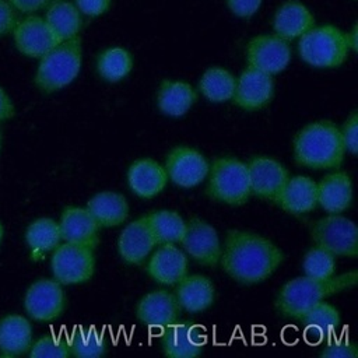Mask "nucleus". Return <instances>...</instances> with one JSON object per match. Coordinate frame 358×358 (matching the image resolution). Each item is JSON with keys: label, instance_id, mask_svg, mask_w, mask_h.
I'll list each match as a JSON object with an SVG mask.
<instances>
[{"label": "nucleus", "instance_id": "obj_1", "mask_svg": "<svg viewBox=\"0 0 358 358\" xmlns=\"http://www.w3.org/2000/svg\"><path fill=\"white\" fill-rule=\"evenodd\" d=\"M284 253L267 238L241 229H229L220 263L224 271L241 284L267 280L282 263Z\"/></svg>", "mask_w": 358, "mask_h": 358}, {"label": "nucleus", "instance_id": "obj_2", "mask_svg": "<svg viewBox=\"0 0 358 358\" xmlns=\"http://www.w3.org/2000/svg\"><path fill=\"white\" fill-rule=\"evenodd\" d=\"M357 271H348L326 280L296 277L285 282L277 294L275 309L287 317L301 320L303 315L324 298L348 289L357 282Z\"/></svg>", "mask_w": 358, "mask_h": 358}, {"label": "nucleus", "instance_id": "obj_3", "mask_svg": "<svg viewBox=\"0 0 358 358\" xmlns=\"http://www.w3.org/2000/svg\"><path fill=\"white\" fill-rule=\"evenodd\" d=\"M344 154L340 129L330 120L309 123L294 137V158L301 166L312 169L338 168Z\"/></svg>", "mask_w": 358, "mask_h": 358}, {"label": "nucleus", "instance_id": "obj_4", "mask_svg": "<svg viewBox=\"0 0 358 358\" xmlns=\"http://www.w3.org/2000/svg\"><path fill=\"white\" fill-rule=\"evenodd\" d=\"M81 38L62 41L39 57L34 83L45 94L56 92L71 84L81 70Z\"/></svg>", "mask_w": 358, "mask_h": 358}, {"label": "nucleus", "instance_id": "obj_5", "mask_svg": "<svg viewBox=\"0 0 358 358\" xmlns=\"http://www.w3.org/2000/svg\"><path fill=\"white\" fill-rule=\"evenodd\" d=\"M298 53L309 66L334 69L341 66L350 53L345 32L331 24L312 27L299 36Z\"/></svg>", "mask_w": 358, "mask_h": 358}, {"label": "nucleus", "instance_id": "obj_6", "mask_svg": "<svg viewBox=\"0 0 358 358\" xmlns=\"http://www.w3.org/2000/svg\"><path fill=\"white\" fill-rule=\"evenodd\" d=\"M207 194L215 201L229 206H242L250 193L248 166L236 158H215L208 169Z\"/></svg>", "mask_w": 358, "mask_h": 358}, {"label": "nucleus", "instance_id": "obj_7", "mask_svg": "<svg viewBox=\"0 0 358 358\" xmlns=\"http://www.w3.org/2000/svg\"><path fill=\"white\" fill-rule=\"evenodd\" d=\"M310 238L317 248L333 256H358L357 225L343 215L330 214L315 221L310 227Z\"/></svg>", "mask_w": 358, "mask_h": 358}, {"label": "nucleus", "instance_id": "obj_8", "mask_svg": "<svg viewBox=\"0 0 358 358\" xmlns=\"http://www.w3.org/2000/svg\"><path fill=\"white\" fill-rule=\"evenodd\" d=\"M53 250L50 267L57 282L70 285L91 280L95 271L94 249L84 245L64 242Z\"/></svg>", "mask_w": 358, "mask_h": 358}, {"label": "nucleus", "instance_id": "obj_9", "mask_svg": "<svg viewBox=\"0 0 358 358\" xmlns=\"http://www.w3.org/2000/svg\"><path fill=\"white\" fill-rule=\"evenodd\" d=\"M248 66L274 76L287 69L291 60L288 41L275 34H260L253 36L246 46Z\"/></svg>", "mask_w": 358, "mask_h": 358}, {"label": "nucleus", "instance_id": "obj_10", "mask_svg": "<svg viewBox=\"0 0 358 358\" xmlns=\"http://www.w3.org/2000/svg\"><path fill=\"white\" fill-rule=\"evenodd\" d=\"M64 303L66 296L62 284L49 278H41L31 284L24 298L27 313L39 322L57 319L64 310Z\"/></svg>", "mask_w": 358, "mask_h": 358}, {"label": "nucleus", "instance_id": "obj_11", "mask_svg": "<svg viewBox=\"0 0 358 358\" xmlns=\"http://www.w3.org/2000/svg\"><path fill=\"white\" fill-rule=\"evenodd\" d=\"M180 243L186 253L203 266H217L221 257L220 238L210 224L199 217H192L186 222Z\"/></svg>", "mask_w": 358, "mask_h": 358}, {"label": "nucleus", "instance_id": "obj_12", "mask_svg": "<svg viewBox=\"0 0 358 358\" xmlns=\"http://www.w3.org/2000/svg\"><path fill=\"white\" fill-rule=\"evenodd\" d=\"M207 159L194 148L179 145L172 148L165 158V171L169 179L180 187H193L208 175Z\"/></svg>", "mask_w": 358, "mask_h": 358}, {"label": "nucleus", "instance_id": "obj_13", "mask_svg": "<svg viewBox=\"0 0 358 358\" xmlns=\"http://www.w3.org/2000/svg\"><path fill=\"white\" fill-rule=\"evenodd\" d=\"M11 34L15 48L28 57L39 59L59 43L45 18L36 14H27L25 18L18 20Z\"/></svg>", "mask_w": 358, "mask_h": 358}, {"label": "nucleus", "instance_id": "obj_14", "mask_svg": "<svg viewBox=\"0 0 358 358\" xmlns=\"http://www.w3.org/2000/svg\"><path fill=\"white\" fill-rule=\"evenodd\" d=\"M248 166L249 187L255 196L277 203L278 196L288 180V171L275 159L255 157Z\"/></svg>", "mask_w": 358, "mask_h": 358}, {"label": "nucleus", "instance_id": "obj_15", "mask_svg": "<svg viewBox=\"0 0 358 358\" xmlns=\"http://www.w3.org/2000/svg\"><path fill=\"white\" fill-rule=\"evenodd\" d=\"M274 95L273 76L248 66L236 78L232 101L245 110H257L266 106Z\"/></svg>", "mask_w": 358, "mask_h": 358}, {"label": "nucleus", "instance_id": "obj_16", "mask_svg": "<svg viewBox=\"0 0 358 358\" xmlns=\"http://www.w3.org/2000/svg\"><path fill=\"white\" fill-rule=\"evenodd\" d=\"M180 310L182 308L176 296L164 289L145 294L136 306V315L144 324L161 329L175 323Z\"/></svg>", "mask_w": 358, "mask_h": 358}, {"label": "nucleus", "instance_id": "obj_17", "mask_svg": "<svg viewBox=\"0 0 358 358\" xmlns=\"http://www.w3.org/2000/svg\"><path fill=\"white\" fill-rule=\"evenodd\" d=\"M59 228L64 242L84 245L91 249L99 243V225L87 207H66L62 213Z\"/></svg>", "mask_w": 358, "mask_h": 358}, {"label": "nucleus", "instance_id": "obj_18", "mask_svg": "<svg viewBox=\"0 0 358 358\" xmlns=\"http://www.w3.org/2000/svg\"><path fill=\"white\" fill-rule=\"evenodd\" d=\"M315 25V15L299 0H284L273 15L274 34L285 41L299 38Z\"/></svg>", "mask_w": 358, "mask_h": 358}, {"label": "nucleus", "instance_id": "obj_19", "mask_svg": "<svg viewBox=\"0 0 358 358\" xmlns=\"http://www.w3.org/2000/svg\"><path fill=\"white\" fill-rule=\"evenodd\" d=\"M155 245L157 242L148 225L147 215L127 224L117 241L120 257L130 264L141 263Z\"/></svg>", "mask_w": 358, "mask_h": 358}, {"label": "nucleus", "instance_id": "obj_20", "mask_svg": "<svg viewBox=\"0 0 358 358\" xmlns=\"http://www.w3.org/2000/svg\"><path fill=\"white\" fill-rule=\"evenodd\" d=\"M147 273L159 284H176L187 273V257L175 243H164L150 257Z\"/></svg>", "mask_w": 358, "mask_h": 358}, {"label": "nucleus", "instance_id": "obj_21", "mask_svg": "<svg viewBox=\"0 0 358 358\" xmlns=\"http://www.w3.org/2000/svg\"><path fill=\"white\" fill-rule=\"evenodd\" d=\"M203 343L196 324L189 322L166 326L161 337L162 351L171 358H194L201 354Z\"/></svg>", "mask_w": 358, "mask_h": 358}, {"label": "nucleus", "instance_id": "obj_22", "mask_svg": "<svg viewBox=\"0 0 358 358\" xmlns=\"http://www.w3.org/2000/svg\"><path fill=\"white\" fill-rule=\"evenodd\" d=\"M168 182L166 171L151 158H141L133 162L127 171V183L133 193L143 199L159 194Z\"/></svg>", "mask_w": 358, "mask_h": 358}, {"label": "nucleus", "instance_id": "obj_23", "mask_svg": "<svg viewBox=\"0 0 358 358\" xmlns=\"http://www.w3.org/2000/svg\"><path fill=\"white\" fill-rule=\"evenodd\" d=\"M277 204L294 215L308 214L317 206V185L308 176L288 178Z\"/></svg>", "mask_w": 358, "mask_h": 358}, {"label": "nucleus", "instance_id": "obj_24", "mask_svg": "<svg viewBox=\"0 0 358 358\" xmlns=\"http://www.w3.org/2000/svg\"><path fill=\"white\" fill-rule=\"evenodd\" d=\"M352 201V183L350 176L337 171L326 175L317 183V204L330 214L343 213Z\"/></svg>", "mask_w": 358, "mask_h": 358}, {"label": "nucleus", "instance_id": "obj_25", "mask_svg": "<svg viewBox=\"0 0 358 358\" xmlns=\"http://www.w3.org/2000/svg\"><path fill=\"white\" fill-rule=\"evenodd\" d=\"M175 296L182 309L189 313L203 312L210 308L215 298V289L213 282L200 274L185 275L176 282Z\"/></svg>", "mask_w": 358, "mask_h": 358}, {"label": "nucleus", "instance_id": "obj_26", "mask_svg": "<svg viewBox=\"0 0 358 358\" xmlns=\"http://www.w3.org/2000/svg\"><path fill=\"white\" fill-rule=\"evenodd\" d=\"M45 21L59 42L78 36L83 28V14L70 0H52L45 8Z\"/></svg>", "mask_w": 358, "mask_h": 358}, {"label": "nucleus", "instance_id": "obj_27", "mask_svg": "<svg viewBox=\"0 0 358 358\" xmlns=\"http://www.w3.org/2000/svg\"><path fill=\"white\" fill-rule=\"evenodd\" d=\"M32 343V327L22 315H7L0 319V352L4 357H17L27 352Z\"/></svg>", "mask_w": 358, "mask_h": 358}, {"label": "nucleus", "instance_id": "obj_28", "mask_svg": "<svg viewBox=\"0 0 358 358\" xmlns=\"http://www.w3.org/2000/svg\"><path fill=\"white\" fill-rule=\"evenodd\" d=\"M197 101L194 88L186 81L178 80H162L158 92L157 103L159 110L172 117L183 116Z\"/></svg>", "mask_w": 358, "mask_h": 358}, {"label": "nucleus", "instance_id": "obj_29", "mask_svg": "<svg viewBox=\"0 0 358 358\" xmlns=\"http://www.w3.org/2000/svg\"><path fill=\"white\" fill-rule=\"evenodd\" d=\"M87 210L99 227H116L129 217V204L124 196L116 192L96 193L87 201Z\"/></svg>", "mask_w": 358, "mask_h": 358}, {"label": "nucleus", "instance_id": "obj_30", "mask_svg": "<svg viewBox=\"0 0 358 358\" xmlns=\"http://www.w3.org/2000/svg\"><path fill=\"white\" fill-rule=\"evenodd\" d=\"M236 78L231 71L224 67H208L199 83L200 92L211 102L229 101L235 91Z\"/></svg>", "mask_w": 358, "mask_h": 358}, {"label": "nucleus", "instance_id": "obj_31", "mask_svg": "<svg viewBox=\"0 0 358 358\" xmlns=\"http://www.w3.org/2000/svg\"><path fill=\"white\" fill-rule=\"evenodd\" d=\"M133 69L130 52L122 46L108 48L96 59V71L108 83H117L127 77Z\"/></svg>", "mask_w": 358, "mask_h": 358}, {"label": "nucleus", "instance_id": "obj_32", "mask_svg": "<svg viewBox=\"0 0 358 358\" xmlns=\"http://www.w3.org/2000/svg\"><path fill=\"white\" fill-rule=\"evenodd\" d=\"M147 220L157 245L179 243L186 229V222L175 211H169V210L152 211L147 214Z\"/></svg>", "mask_w": 358, "mask_h": 358}, {"label": "nucleus", "instance_id": "obj_33", "mask_svg": "<svg viewBox=\"0 0 358 358\" xmlns=\"http://www.w3.org/2000/svg\"><path fill=\"white\" fill-rule=\"evenodd\" d=\"M25 241L34 252L43 253L53 250L62 241L59 222L52 218H38L32 221L25 231Z\"/></svg>", "mask_w": 358, "mask_h": 358}, {"label": "nucleus", "instance_id": "obj_34", "mask_svg": "<svg viewBox=\"0 0 358 358\" xmlns=\"http://www.w3.org/2000/svg\"><path fill=\"white\" fill-rule=\"evenodd\" d=\"M336 256L329 253L322 248H312L306 252L303 257V271L308 277L326 280L334 274L336 270Z\"/></svg>", "mask_w": 358, "mask_h": 358}, {"label": "nucleus", "instance_id": "obj_35", "mask_svg": "<svg viewBox=\"0 0 358 358\" xmlns=\"http://www.w3.org/2000/svg\"><path fill=\"white\" fill-rule=\"evenodd\" d=\"M301 320L306 327L329 333L340 324V312L333 305L322 301L310 308Z\"/></svg>", "mask_w": 358, "mask_h": 358}, {"label": "nucleus", "instance_id": "obj_36", "mask_svg": "<svg viewBox=\"0 0 358 358\" xmlns=\"http://www.w3.org/2000/svg\"><path fill=\"white\" fill-rule=\"evenodd\" d=\"M70 355L78 358H96L105 354L106 344L95 331H77L69 341Z\"/></svg>", "mask_w": 358, "mask_h": 358}, {"label": "nucleus", "instance_id": "obj_37", "mask_svg": "<svg viewBox=\"0 0 358 358\" xmlns=\"http://www.w3.org/2000/svg\"><path fill=\"white\" fill-rule=\"evenodd\" d=\"M70 355L69 341L60 336H43L31 345V358H66Z\"/></svg>", "mask_w": 358, "mask_h": 358}, {"label": "nucleus", "instance_id": "obj_38", "mask_svg": "<svg viewBox=\"0 0 358 358\" xmlns=\"http://www.w3.org/2000/svg\"><path fill=\"white\" fill-rule=\"evenodd\" d=\"M340 133H341V138L344 143V148L348 152H351L352 155H355L358 151V115H357V110H354L347 117Z\"/></svg>", "mask_w": 358, "mask_h": 358}, {"label": "nucleus", "instance_id": "obj_39", "mask_svg": "<svg viewBox=\"0 0 358 358\" xmlns=\"http://www.w3.org/2000/svg\"><path fill=\"white\" fill-rule=\"evenodd\" d=\"M78 11L90 18L106 14L112 6V0H73Z\"/></svg>", "mask_w": 358, "mask_h": 358}, {"label": "nucleus", "instance_id": "obj_40", "mask_svg": "<svg viewBox=\"0 0 358 358\" xmlns=\"http://www.w3.org/2000/svg\"><path fill=\"white\" fill-rule=\"evenodd\" d=\"M228 10L239 18H252L262 7L263 0H224Z\"/></svg>", "mask_w": 358, "mask_h": 358}, {"label": "nucleus", "instance_id": "obj_41", "mask_svg": "<svg viewBox=\"0 0 358 358\" xmlns=\"http://www.w3.org/2000/svg\"><path fill=\"white\" fill-rule=\"evenodd\" d=\"M324 358H354L358 357V350L355 345L350 341H333L324 347V350L320 354Z\"/></svg>", "mask_w": 358, "mask_h": 358}, {"label": "nucleus", "instance_id": "obj_42", "mask_svg": "<svg viewBox=\"0 0 358 358\" xmlns=\"http://www.w3.org/2000/svg\"><path fill=\"white\" fill-rule=\"evenodd\" d=\"M17 11L8 0H0V38L10 34L17 24Z\"/></svg>", "mask_w": 358, "mask_h": 358}, {"label": "nucleus", "instance_id": "obj_43", "mask_svg": "<svg viewBox=\"0 0 358 358\" xmlns=\"http://www.w3.org/2000/svg\"><path fill=\"white\" fill-rule=\"evenodd\" d=\"M10 4L22 14H35L36 11L45 10L52 0H8Z\"/></svg>", "mask_w": 358, "mask_h": 358}, {"label": "nucleus", "instance_id": "obj_44", "mask_svg": "<svg viewBox=\"0 0 358 358\" xmlns=\"http://www.w3.org/2000/svg\"><path fill=\"white\" fill-rule=\"evenodd\" d=\"M14 113H15L14 103L11 102V99L6 94V91L0 87V122L11 119L14 116Z\"/></svg>", "mask_w": 358, "mask_h": 358}, {"label": "nucleus", "instance_id": "obj_45", "mask_svg": "<svg viewBox=\"0 0 358 358\" xmlns=\"http://www.w3.org/2000/svg\"><path fill=\"white\" fill-rule=\"evenodd\" d=\"M345 38H347V43H348V48L350 50H357V27H354L350 32L345 34Z\"/></svg>", "mask_w": 358, "mask_h": 358}, {"label": "nucleus", "instance_id": "obj_46", "mask_svg": "<svg viewBox=\"0 0 358 358\" xmlns=\"http://www.w3.org/2000/svg\"><path fill=\"white\" fill-rule=\"evenodd\" d=\"M3 234H4V229H3V225H1V222H0V242H1V239H3Z\"/></svg>", "mask_w": 358, "mask_h": 358}, {"label": "nucleus", "instance_id": "obj_47", "mask_svg": "<svg viewBox=\"0 0 358 358\" xmlns=\"http://www.w3.org/2000/svg\"><path fill=\"white\" fill-rule=\"evenodd\" d=\"M0 148H1V131H0Z\"/></svg>", "mask_w": 358, "mask_h": 358}]
</instances>
